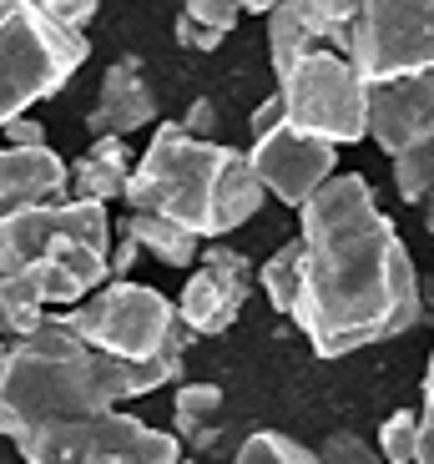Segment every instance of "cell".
I'll use <instances>...</instances> for the list:
<instances>
[{
    "label": "cell",
    "mask_w": 434,
    "mask_h": 464,
    "mask_svg": "<svg viewBox=\"0 0 434 464\" xmlns=\"http://www.w3.org/2000/svg\"><path fill=\"white\" fill-rule=\"evenodd\" d=\"M304 288L294 324L318 359H343L420 324V273L369 177L333 172L298 208Z\"/></svg>",
    "instance_id": "6da1fadb"
},
{
    "label": "cell",
    "mask_w": 434,
    "mask_h": 464,
    "mask_svg": "<svg viewBox=\"0 0 434 464\" xmlns=\"http://www.w3.org/2000/svg\"><path fill=\"white\" fill-rule=\"evenodd\" d=\"M182 359L188 353H162L147 363L117 359V353H101L96 343H86L66 314H51L31 338L5 343L0 434L21 440L31 430H46V424L106 414V409H121L127 399L157 394V389L182 379Z\"/></svg>",
    "instance_id": "7a4b0ae2"
},
{
    "label": "cell",
    "mask_w": 434,
    "mask_h": 464,
    "mask_svg": "<svg viewBox=\"0 0 434 464\" xmlns=\"http://www.w3.org/2000/svg\"><path fill=\"white\" fill-rule=\"evenodd\" d=\"M268 187L253 172V157L237 147H223L212 137H192L182 121H162L137 157L127 202L131 212L182 222L198 237L237 232L247 218H258Z\"/></svg>",
    "instance_id": "3957f363"
},
{
    "label": "cell",
    "mask_w": 434,
    "mask_h": 464,
    "mask_svg": "<svg viewBox=\"0 0 434 464\" xmlns=\"http://www.w3.org/2000/svg\"><path fill=\"white\" fill-rule=\"evenodd\" d=\"M92 56L86 31H66L31 0H0V131L56 96Z\"/></svg>",
    "instance_id": "277c9868"
},
{
    "label": "cell",
    "mask_w": 434,
    "mask_h": 464,
    "mask_svg": "<svg viewBox=\"0 0 434 464\" xmlns=\"http://www.w3.org/2000/svg\"><path fill=\"white\" fill-rule=\"evenodd\" d=\"M66 318L86 343L131 363L162 359V353H188V338H192V328L182 324L172 298H162L157 288L131 278H111L86 303H76Z\"/></svg>",
    "instance_id": "5b68a950"
},
{
    "label": "cell",
    "mask_w": 434,
    "mask_h": 464,
    "mask_svg": "<svg viewBox=\"0 0 434 464\" xmlns=\"http://www.w3.org/2000/svg\"><path fill=\"white\" fill-rule=\"evenodd\" d=\"M278 102H283L288 127L308 131V137H323L333 147H349V141L369 137V82L333 46L308 51L304 61H294L283 71Z\"/></svg>",
    "instance_id": "8992f818"
},
{
    "label": "cell",
    "mask_w": 434,
    "mask_h": 464,
    "mask_svg": "<svg viewBox=\"0 0 434 464\" xmlns=\"http://www.w3.org/2000/svg\"><path fill=\"white\" fill-rule=\"evenodd\" d=\"M15 450L25 464H182L177 434L152 430L121 409L31 430L15 440Z\"/></svg>",
    "instance_id": "52a82bcc"
},
{
    "label": "cell",
    "mask_w": 434,
    "mask_h": 464,
    "mask_svg": "<svg viewBox=\"0 0 434 464\" xmlns=\"http://www.w3.org/2000/svg\"><path fill=\"white\" fill-rule=\"evenodd\" d=\"M339 51L364 82L434 71V0H364Z\"/></svg>",
    "instance_id": "ba28073f"
},
{
    "label": "cell",
    "mask_w": 434,
    "mask_h": 464,
    "mask_svg": "<svg viewBox=\"0 0 434 464\" xmlns=\"http://www.w3.org/2000/svg\"><path fill=\"white\" fill-rule=\"evenodd\" d=\"M247 157H253V172L268 187V198L288 202V208H304L318 187L333 177V167H339V147L288 127V116H283L278 127L258 131Z\"/></svg>",
    "instance_id": "9c48e42d"
},
{
    "label": "cell",
    "mask_w": 434,
    "mask_h": 464,
    "mask_svg": "<svg viewBox=\"0 0 434 464\" xmlns=\"http://www.w3.org/2000/svg\"><path fill=\"white\" fill-rule=\"evenodd\" d=\"M247 288H253V263L227 243H207V253L188 273V288L177 298V314H182V324L198 338H217L237 324Z\"/></svg>",
    "instance_id": "30bf717a"
},
{
    "label": "cell",
    "mask_w": 434,
    "mask_h": 464,
    "mask_svg": "<svg viewBox=\"0 0 434 464\" xmlns=\"http://www.w3.org/2000/svg\"><path fill=\"white\" fill-rule=\"evenodd\" d=\"M369 137L379 151H404L434 141V71L369 82Z\"/></svg>",
    "instance_id": "8fae6325"
},
{
    "label": "cell",
    "mask_w": 434,
    "mask_h": 464,
    "mask_svg": "<svg viewBox=\"0 0 434 464\" xmlns=\"http://www.w3.org/2000/svg\"><path fill=\"white\" fill-rule=\"evenodd\" d=\"M71 198V167L51 147H0V222Z\"/></svg>",
    "instance_id": "7c38bea8"
},
{
    "label": "cell",
    "mask_w": 434,
    "mask_h": 464,
    "mask_svg": "<svg viewBox=\"0 0 434 464\" xmlns=\"http://www.w3.org/2000/svg\"><path fill=\"white\" fill-rule=\"evenodd\" d=\"M157 121V92L141 76L137 56H121L117 66L101 76V96L86 111V131L92 137H131V131Z\"/></svg>",
    "instance_id": "4fadbf2b"
},
{
    "label": "cell",
    "mask_w": 434,
    "mask_h": 464,
    "mask_svg": "<svg viewBox=\"0 0 434 464\" xmlns=\"http://www.w3.org/2000/svg\"><path fill=\"white\" fill-rule=\"evenodd\" d=\"M131 172H137V162H131V151H127V137H96L71 162V198H86V202L127 198Z\"/></svg>",
    "instance_id": "5bb4252c"
},
{
    "label": "cell",
    "mask_w": 434,
    "mask_h": 464,
    "mask_svg": "<svg viewBox=\"0 0 434 464\" xmlns=\"http://www.w3.org/2000/svg\"><path fill=\"white\" fill-rule=\"evenodd\" d=\"M121 232L137 237L141 253H152L157 263H167V267H198V257H202L198 232H188L172 218H157V212H131V218L121 222Z\"/></svg>",
    "instance_id": "9a60e30c"
},
{
    "label": "cell",
    "mask_w": 434,
    "mask_h": 464,
    "mask_svg": "<svg viewBox=\"0 0 434 464\" xmlns=\"http://www.w3.org/2000/svg\"><path fill=\"white\" fill-rule=\"evenodd\" d=\"M217 419H223V389L217 383H182L172 399V434L188 450H207L217 440Z\"/></svg>",
    "instance_id": "2e32d148"
},
{
    "label": "cell",
    "mask_w": 434,
    "mask_h": 464,
    "mask_svg": "<svg viewBox=\"0 0 434 464\" xmlns=\"http://www.w3.org/2000/svg\"><path fill=\"white\" fill-rule=\"evenodd\" d=\"M46 298L35 293V283L25 273H0V338H31L46 324Z\"/></svg>",
    "instance_id": "e0dca14e"
},
{
    "label": "cell",
    "mask_w": 434,
    "mask_h": 464,
    "mask_svg": "<svg viewBox=\"0 0 434 464\" xmlns=\"http://www.w3.org/2000/svg\"><path fill=\"white\" fill-rule=\"evenodd\" d=\"M258 283H263V293H268L273 308L294 318L298 288H304V237H288V243H283L278 253L258 267Z\"/></svg>",
    "instance_id": "ac0fdd59"
},
{
    "label": "cell",
    "mask_w": 434,
    "mask_h": 464,
    "mask_svg": "<svg viewBox=\"0 0 434 464\" xmlns=\"http://www.w3.org/2000/svg\"><path fill=\"white\" fill-rule=\"evenodd\" d=\"M283 5H288V11H294L298 21H304L308 31H313L323 46H333V51L343 46L353 15L364 11V0H283Z\"/></svg>",
    "instance_id": "d6986e66"
},
{
    "label": "cell",
    "mask_w": 434,
    "mask_h": 464,
    "mask_svg": "<svg viewBox=\"0 0 434 464\" xmlns=\"http://www.w3.org/2000/svg\"><path fill=\"white\" fill-rule=\"evenodd\" d=\"M318 46H323V41H318V35L308 31L283 0L268 11V56H273V71H278V76L294 66V61H304L308 51H318Z\"/></svg>",
    "instance_id": "ffe728a7"
},
{
    "label": "cell",
    "mask_w": 434,
    "mask_h": 464,
    "mask_svg": "<svg viewBox=\"0 0 434 464\" xmlns=\"http://www.w3.org/2000/svg\"><path fill=\"white\" fill-rule=\"evenodd\" d=\"M233 464H323V459H318V450H304V444L288 440V434L258 430V434L243 440V450L233 454Z\"/></svg>",
    "instance_id": "44dd1931"
},
{
    "label": "cell",
    "mask_w": 434,
    "mask_h": 464,
    "mask_svg": "<svg viewBox=\"0 0 434 464\" xmlns=\"http://www.w3.org/2000/svg\"><path fill=\"white\" fill-rule=\"evenodd\" d=\"M389 162H394V187H400L404 202H424L434 192V141L394 151Z\"/></svg>",
    "instance_id": "7402d4cb"
},
{
    "label": "cell",
    "mask_w": 434,
    "mask_h": 464,
    "mask_svg": "<svg viewBox=\"0 0 434 464\" xmlns=\"http://www.w3.org/2000/svg\"><path fill=\"white\" fill-rule=\"evenodd\" d=\"M379 454L384 464H414L420 459V409H394L379 430Z\"/></svg>",
    "instance_id": "603a6c76"
},
{
    "label": "cell",
    "mask_w": 434,
    "mask_h": 464,
    "mask_svg": "<svg viewBox=\"0 0 434 464\" xmlns=\"http://www.w3.org/2000/svg\"><path fill=\"white\" fill-rule=\"evenodd\" d=\"M318 459L323 464H384V454H379V444H369L364 434L333 430V434H323V444H318Z\"/></svg>",
    "instance_id": "cb8c5ba5"
},
{
    "label": "cell",
    "mask_w": 434,
    "mask_h": 464,
    "mask_svg": "<svg viewBox=\"0 0 434 464\" xmlns=\"http://www.w3.org/2000/svg\"><path fill=\"white\" fill-rule=\"evenodd\" d=\"M182 11H188L198 25L217 31V35H227V31L237 25V15H243V11L233 5V0H182Z\"/></svg>",
    "instance_id": "d4e9b609"
},
{
    "label": "cell",
    "mask_w": 434,
    "mask_h": 464,
    "mask_svg": "<svg viewBox=\"0 0 434 464\" xmlns=\"http://www.w3.org/2000/svg\"><path fill=\"white\" fill-rule=\"evenodd\" d=\"M35 11H46L51 21H61L66 31H86L96 21V0H31Z\"/></svg>",
    "instance_id": "484cf974"
},
{
    "label": "cell",
    "mask_w": 434,
    "mask_h": 464,
    "mask_svg": "<svg viewBox=\"0 0 434 464\" xmlns=\"http://www.w3.org/2000/svg\"><path fill=\"white\" fill-rule=\"evenodd\" d=\"M172 35H177V46H182V51H217V46L227 41V35L207 31V25H198L188 11L177 15V31H172Z\"/></svg>",
    "instance_id": "4316f807"
},
{
    "label": "cell",
    "mask_w": 434,
    "mask_h": 464,
    "mask_svg": "<svg viewBox=\"0 0 434 464\" xmlns=\"http://www.w3.org/2000/svg\"><path fill=\"white\" fill-rule=\"evenodd\" d=\"M5 147H46V127L35 121V116H15V121H5Z\"/></svg>",
    "instance_id": "83f0119b"
},
{
    "label": "cell",
    "mask_w": 434,
    "mask_h": 464,
    "mask_svg": "<svg viewBox=\"0 0 434 464\" xmlns=\"http://www.w3.org/2000/svg\"><path fill=\"white\" fill-rule=\"evenodd\" d=\"M414 464H434V379H424V409H420V459Z\"/></svg>",
    "instance_id": "f1b7e54d"
},
{
    "label": "cell",
    "mask_w": 434,
    "mask_h": 464,
    "mask_svg": "<svg viewBox=\"0 0 434 464\" xmlns=\"http://www.w3.org/2000/svg\"><path fill=\"white\" fill-rule=\"evenodd\" d=\"M182 127H188L192 137H212V127H217V106H212L207 96H198V102L188 106V116H182Z\"/></svg>",
    "instance_id": "f546056e"
},
{
    "label": "cell",
    "mask_w": 434,
    "mask_h": 464,
    "mask_svg": "<svg viewBox=\"0 0 434 464\" xmlns=\"http://www.w3.org/2000/svg\"><path fill=\"white\" fill-rule=\"evenodd\" d=\"M137 253H141V247H137V237H127V232H121V243L111 247V278H127V273H131V263H137Z\"/></svg>",
    "instance_id": "4dcf8cb0"
},
{
    "label": "cell",
    "mask_w": 434,
    "mask_h": 464,
    "mask_svg": "<svg viewBox=\"0 0 434 464\" xmlns=\"http://www.w3.org/2000/svg\"><path fill=\"white\" fill-rule=\"evenodd\" d=\"M233 5H237V11H263V15H268L278 0H233Z\"/></svg>",
    "instance_id": "1f68e13d"
},
{
    "label": "cell",
    "mask_w": 434,
    "mask_h": 464,
    "mask_svg": "<svg viewBox=\"0 0 434 464\" xmlns=\"http://www.w3.org/2000/svg\"><path fill=\"white\" fill-rule=\"evenodd\" d=\"M424 227L434 232V192H429V198H424Z\"/></svg>",
    "instance_id": "d6a6232c"
}]
</instances>
